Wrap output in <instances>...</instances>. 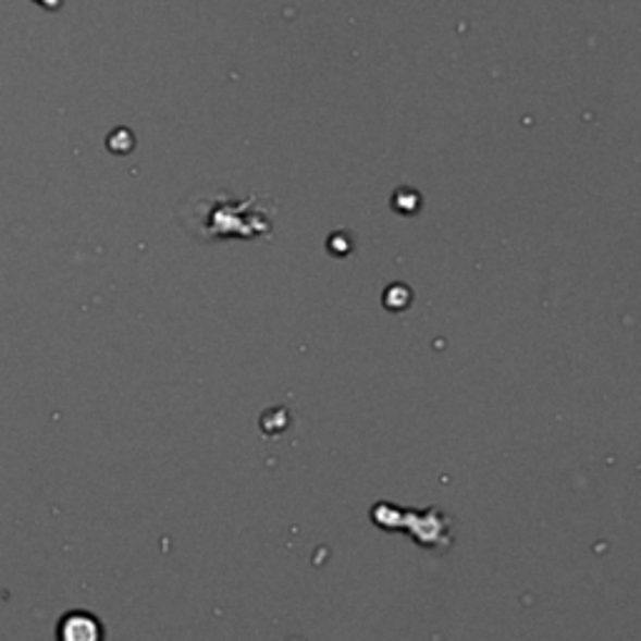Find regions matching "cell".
<instances>
[{"label":"cell","mask_w":641,"mask_h":641,"mask_svg":"<svg viewBox=\"0 0 641 641\" xmlns=\"http://www.w3.org/2000/svg\"><path fill=\"white\" fill-rule=\"evenodd\" d=\"M213 206L206 211V221L198 223V238H219V236H254L263 229V213L251 201H221L215 198Z\"/></svg>","instance_id":"1"},{"label":"cell","mask_w":641,"mask_h":641,"mask_svg":"<svg viewBox=\"0 0 641 641\" xmlns=\"http://www.w3.org/2000/svg\"><path fill=\"white\" fill-rule=\"evenodd\" d=\"M58 641H103V627L94 614L69 612L58 624Z\"/></svg>","instance_id":"2"}]
</instances>
